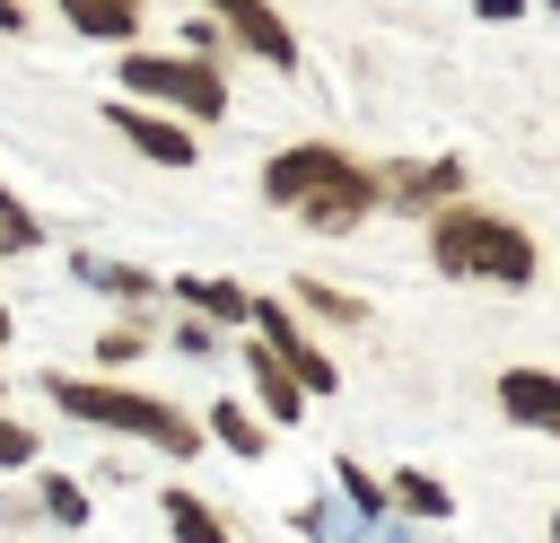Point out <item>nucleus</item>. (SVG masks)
<instances>
[{
  "mask_svg": "<svg viewBox=\"0 0 560 543\" xmlns=\"http://www.w3.org/2000/svg\"><path fill=\"white\" fill-rule=\"evenodd\" d=\"M262 201L324 228V236H350V228L376 219V166L332 149V140H289V149L262 158Z\"/></svg>",
  "mask_w": 560,
  "mask_h": 543,
  "instance_id": "obj_1",
  "label": "nucleus"
},
{
  "mask_svg": "<svg viewBox=\"0 0 560 543\" xmlns=\"http://www.w3.org/2000/svg\"><path fill=\"white\" fill-rule=\"evenodd\" d=\"M429 228V263L446 272V280H499V289H525L534 272H542V254H534V228L516 219V210H490V201H446V210H429L420 219Z\"/></svg>",
  "mask_w": 560,
  "mask_h": 543,
  "instance_id": "obj_2",
  "label": "nucleus"
},
{
  "mask_svg": "<svg viewBox=\"0 0 560 543\" xmlns=\"http://www.w3.org/2000/svg\"><path fill=\"white\" fill-rule=\"evenodd\" d=\"M44 394L70 412V420H88V429H114V438H140V447H158V455H201L210 438H201V420L184 412V403H166V394H140V385H105V377H44Z\"/></svg>",
  "mask_w": 560,
  "mask_h": 543,
  "instance_id": "obj_3",
  "label": "nucleus"
},
{
  "mask_svg": "<svg viewBox=\"0 0 560 543\" xmlns=\"http://www.w3.org/2000/svg\"><path fill=\"white\" fill-rule=\"evenodd\" d=\"M122 88H131V105H149V114H166V123H184V131L228 114L219 61H192V53H149V44H131V53H122Z\"/></svg>",
  "mask_w": 560,
  "mask_h": 543,
  "instance_id": "obj_4",
  "label": "nucleus"
},
{
  "mask_svg": "<svg viewBox=\"0 0 560 543\" xmlns=\"http://www.w3.org/2000/svg\"><path fill=\"white\" fill-rule=\"evenodd\" d=\"M245 324H254V342L280 359V377L315 403V394H341V368L324 359V342H306V324L280 307V298H245Z\"/></svg>",
  "mask_w": 560,
  "mask_h": 543,
  "instance_id": "obj_5",
  "label": "nucleus"
},
{
  "mask_svg": "<svg viewBox=\"0 0 560 543\" xmlns=\"http://www.w3.org/2000/svg\"><path fill=\"white\" fill-rule=\"evenodd\" d=\"M201 9H210V26H219L228 44H245L254 61L298 70V35H289V18H280L271 0H201Z\"/></svg>",
  "mask_w": 560,
  "mask_h": 543,
  "instance_id": "obj_6",
  "label": "nucleus"
},
{
  "mask_svg": "<svg viewBox=\"0 0 560 543\" xmlns=\"http://www.w3.org/2000/svg\"><path fill=\"white\" fill-rule=\"evenodd\" d=\"M105 123H114L149 166H192V131H184V123H166V114L131 105V96H105Z\"/></svg>",
  "mask_w": 560,
  "mask_h": 543,
  "instance_id": "obj_7",
  "label": "nucleus"
},
{
  "mask_svg": "<svg viewBox=\"0 0 560 543\" xmlns=\"http://www.w3.org/2000/svg\"><path fill=\"white\" fill-rule=\"evenodd\" d=\"M376 201H402V210H446V201H464V158L394 166V175H376Z\"/></svg>",
  "mask_w": 560,
  "mask_h": 543,
  "instance_id": "obj_8",
  "label": "nucleus"
},
{
  "mask_svg": "<svg viewBox=\"0 0 560 543\" xmlns=\"http://www.w3.org/2000/svg\"><path fill=\"white\" fill-rule=\"evenodd\" d=\"M499 412L516 420V429H560V377L551 368H499Z\"/></svg>",
  "mask_w": 560,
  "mask_h": 543,
  "instance_id": "obj_9",
  "label": "nucleus"
},
{
  "mask_svg": "<svg viewBox=\"0 0 560 543\" xmlns=\"http://www.w3.org/2000/svg\"><path fill=\"white\" fill-rule=\"evenodd\" d=\"M61 18L79 26V35H96V44H140V26H149V0H61Z\"/></svg>",
  "mask_w": 560,
  "mask_h": 543,
  "instance_id": "obj_10",
  "label": "nucleus"
},
{
  "mask_svg": "<svg viewBox=\"0 0 560 543\" xmlns=\"http://www.w3.org/2000/svg\"><path fill=\"white\" fill-rule=\"evenodd\" d=\"M245 368H254V403H245V412H254V420H262V429H271V420H280V429H289V420H298V412H306V394H298V385H289V377H280V359H271V350H262V342H245Z\"/></svg>",
  "mask_w": 560,
  "mask_h": 543,
  "instance_id": "obj_11",
  "label": "nucleus"
},
{
  "mask_svg": "<svg viewBox=\"0 0 560 543\" xmlns=\"http://www.w3.org/2000/svg\"><path fill=\"white\" fill-rule=\"evenodd\" d=\"M158 517H166V534H175V543H236V534H228V517H219L201 490H158Z\"/></svg>",
  "mask_w": 560,
  "mask_h": 543,
  "instance_id": "obj_12",
  "label": "nucleus"
},
{
  "mask_svg": "<svg viewBox=\"0 0 560 543\" xmlns=\"http://www.w3.org/2000/svg\"><path fill=\"white\" fill-rule=\"evenodd\" d=\"M175 298H184V307H192V315L219 333V324H245V298H254V289H236V280H210V272H184V280H175Z\"/></svg>",
  "mask_w": 560,
  "mask_h": 543,
  "instance_id": "obj_13",
  "label": "nucleus"
},
{
  "mask_svg": "<svg viewBox=\"0 0 560 543\" xmlns=\"http://www.w3.org/2000/svg\"><path fill=\"white\" fill-rule=\"evenodd\" d=\"M280 307H289V315H315V324H350V333L368 324V307H359L350 289H332V280H289Z\"/></svg>",
  "mask_w": 560,
  "mask_h": 543,
  "instance_id": "obj_14",
  "label": "nucleus"
},
{
  "mask_svg": "<svg viewBox=\"0 0 560 543\" xmlns=\"http://www.w3.org/2000/svg\"><path fill=\"white\" fill-rule=\"evenodd\" d=\"M385 517H420V525H438V517H455V499H446L438 473H394V482H385Z\"/></svg>",
  "mask_w": 560,
  "mask_h": 543,
  "instance_id": "obj_15",
  "label": "nucleus"
},
{
  "mask_svg": "<svg viewBox=\"0 0 560 543\" xmlns=\"http://www.w3.org/2000/svg\"><path fill=\"white\" fill-rule=\"evenodd\" d=\"M201 438H219V447H228V455H245V464H254V455L271 447V429H262V420H254L245 403H210V420H201Z\"/></svg>",
  "mask_w": 560,
  "mask_h": 543,
  "instance_id": "obj_16",
  "label": "nucleus"
},
{
  "mask_svg": "<svg viewBox=\"0 0 560 543\" xmlns=\"http://www.w3.org/2000/svg\"><path fill=\"white\" fill-rule=\"evenodd\" d=\"M70 272H79L88 289H114V298H131V307H140V298H158V280H149V272H131V263H96V254H79Z\"/></svg>",
  "mask_w": 560,
  "mask_h": 543,
  "instance_id": "obj_17",
  "label": "nucleus"
},
{
  "mask_svg": "<svg viewBox=\"0 0 560 543\" xmlns=\"http://www.w3.org/2000/svg\"><path fill=\"white\" fill-rule=\"evenodd\" d=\"M52 525H88V482H70V473H44V499H35Z\"/></svg>",
  "mask_w": 560,
  "mask_h": 543,
  "instance_id": "obj_18",
  "label": "nucleus"
},
{
  "mask_svg": "<svg viewBox=\"0 0 560 543\" xmlns=\"http://www.w3.org/2000/svg\"><path fill=\"white\" fill-rule=\"evenodd\" d=\"M35 245H44V228H35V210H26V201H18L9 184H0V254H35Z\"/></svg>",
  "mask_w": 560,
  "mask_h": 543,
  "instance_id": "obj_19",
  "label": "nucleus"
},
{
  "mask_svg": "<svg viewBox=\"0 0 560 543\" xmlns=\"http://www.w3.org/2000/svg\"><path fill=\"white\" fill-rule=\"evenodd\" d=\"M332 482H341V499H350L359 517H385V482H376V473H359V464L341 455V464H332Z\"/></svg>",
  "mask_w": 560,
  "mask_h": 543,
  "instance_id": "obj_20",
  "label": "nucleus"
},
{
  "mask_svg": "<svg viewBox=\"0 0 560 543\" xmlns=\"http://www.w3.org/2000/svg\"><path fill=\"white\" fill-rule=\"evenodd\" d=\"M140 350H149V324H114V333L96 342V359H105V368H122V359H140Z\"/></svg>",
  "mask_w": 560,
  "mask_h": 543,
  "instance_id": "obj_21",
  "label": "nucleus"
},
{
  "mask_svg": "<svg viewBox=\"0 0 560 543\" xmlns=\"http://www.w3.org/2000/svg\"><path fill=\"white\" fill-rule=\"evenodd\" d=\"M18 464H35V429L0 412V473H18Z\"/></svg>",
  "mask_w": 560,
  "mask_h": 543,
  "instance_id": "obj_22",
  "label": "nucleus"
},
{
  "mask_svg": "<svg viewBox=\"0 0 560 543\" xmlns=\"http://www.w3.org/2000/svg\"><path fill=\"white\" fill-rule=\"evenodd\" d=\"M210 342H219V333H210V324H201V315H184V324H175V350H192V359H201V350H210Z\"/></svg>",
  "mask_w": 560,
  "mask_h": 543,
  "instance_id": "obj_23",
  "label": "nucleus"
},
{
  "mask_svg": "<svg viewBox=\"0 0 560 543\" xmlns=\"http://www.w3.org/2000/svg\"><path fill=\"white\" fill-rule=\"evenodd\" d=\"M472 9H481V18H490V26H499V18H516V9H525V0H472Z\"/></svg>",
  "mask_w": 560,
  "mask_h": 543,
  "instance_id": "obj_24",
  "label": "nucleus"
},
{
  "mask_svg": "<svg viewBox=\"0 0 560 543\" xmlns=\"http://www.w3.org/2000/svg\"><path fill=\"white\" fill-rule=\"evenodd\" d=\"M26 26V0H0V35H18Z\"/></svg>",
  "mask_w": 560,
  "mask_h": 543,
  "instance_id": "obj_25",
  "label": "nucleus"
},
{
  "mask_svg": "<svg viewBox=\"0 0 560 543\" xmlns=\"http://www.w3.org/2000/svg\"><path fill=\"white\" fill-rule=\"evenodd\" d=\"M9 333H18V324H9V307H0V350H9Z\"/></svg>",
  "mask_w": 560,
  "mask_h": 543,
  "instance_id": "obj_26",
  "label": "nucleus"
}]
</instances>
